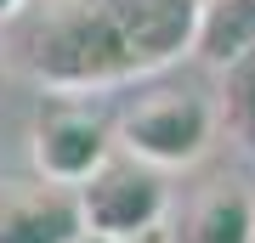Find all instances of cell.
<instances>
[{
  "mask_svg": "<svg viewBox=\"0 0 255 243\" xmlns=\"http://www.w3.org/2000/svg\"><path fill=\"white\" fill-rule=\"evenodd\" d=\"M193 0H28L0 28L6 68L51 96H91L182 63L193 51Z\"/></svg>",
  "mask_w": 255,
  "mask_h": 243,
  "instance_id": "6da1fadb",
  "label": "cell"
},
{
  "mask_svg": "<svg viewBox=\"0 0 255 243\" xmlns=\"http://www.w3.org/2000/svg\"><path fill=\"white\" fill-rule=\"evenodd\" d=\"M210 136H216V102L187 85H159L114 119V147L164 175L199 164L210 153Z\"/></svg>",
  "mask_w": 255,
  "mask_h": 243,
  "instance_id": "7a4b0ae2",
  "label": "cell"
},
{
  "mask_svg": "<svg viewBox=\"0 0 255 243\" xmlns=\"http://www.w3.org/2000/svg\"><path fill=\"white\" fill-rule=\"evenodd\" d=\"M80 192V215H85V232L97 243H147L159 238V226L170 221V181L164 170L130 159L114 147V159L85 181Z\"/></svg>",
  "mask_w": 255,
  "mask_h": 243,
  "instance_id": "3957f363",
  "label": "cell"
},
{
  "mask_svg": "<svg viewBox=\"0 0 255 243\" xmlns=\"http://www.w3.org/2000/svg\"><path fill=\"white\" fill-rule=\"evenodd\" d=\"M28 159L57 187H85L114 159V119L85 96H46L28 125Z\"/></svg>",
  "mask_w": 255,
  "mask_h": 243,
  "instance_id": "277c9868",
  "label": "cell"
},
{
  "mask_svg": "<svg viewBox=\"0 0 255 243\" xmlns=\"http://www.w3.org/2000/svg\"><path fill=\"white\" fill-rule=\"evenodd\" d=\"M80 192L46 175H0V243H85Z\"/></svg>",
  "mask_w": 255,
  "mask_h": 243,
  "instance_id": "5b68a950",
  "label": "cell"
},
{
  "mask_svg": "<svg viewBox=\"0 0 255 243\" xmlns=\"http://www.w3.org/2000/svg\"><path fill=\"white\" fill-rule=\"evenodd\" d=\"M170 243H255V192L244 181H210L170 226Z\"/></svg>",
  "mask_w": 255,
  "mask_h": 243,
  "instance_id": "8992f818",
  "label": "cell"
},
{
  "mask_svg": "<svg viewBox=\"0 0 255 243\" xmlns=\"http://www.w3.org/2000/svg\"><path fill=\"white\" fill-rule=\"evenodd\" d=\"M250 51H255V0H204L193 23V57L221 74Z\"/></svg>",
  "mask_w": 255,
  "mask_h": 243,
  "instance_id": "52a82bcc",
  "label": "cell"
},
{
  "mask_svg": "<svg viewBox=\"0 0 255 243\" xmlns=\"http://www.w3.org/2000/svg\"><path fill=\"white\" fill-rule=\"evenodd\" d=\"M216 125H227V136L255 159V51L221 68V85H216Z\"/></svg>",
  "mask_w": 255,
  "mask_h": 243,
  "instance_id": "ba28073f",
  "label": "cell"
},
{
  "mask_svg": "<svg viewBox=\"0 0 255 243\" xmlns=\"http://www.w3.org/2000/svg\"><path fill=\"white\" fill-rule=\"evenodd\" d=\"M23 6H28V0H0V28H6L11 17H17V11H23Z\"/></svg>",
  "mask_w": 255,
  "mask_h": 243,
  "instance_id": "9c48e42d",
  "label": "cell"
},
{
  "mask_svg": "<svg viewBox=\"0 0 255 243\" xmlns=\"http://www.w3.org/2000/svg\"><path fill=\"white\" fill-rule=\"evenodd\" d=\"M0 80H6V45H0Z\"/></svg>",
  "mask_w": 255,
  "mask_h": 243,
  "instance_id": "30bf717a",
  "label": "cell"
},
{
  "mask_svg": "<svg viewBox=\"0 0 255 243\" xmlns=\"http://www.w3.org/2000/svg\"><path fill=\"white\" fill-rule=\"evenodd\" d=\"M147 243H159V238H147Z\"/></svg>",
  "mask_w": 255,
  "mask_h": 243,
  "instance_id": "8fae6325",
  "label": "cell"
},
{
  "mask_svg": "<svg viewBox=\"0 0 255 243\" xmlns=\"http://www.w3.org/2000/svg\"><path fill=\"white\" fill-rule=\"evenodd\" d=\"M85 243H97V238H85Z\"/></svg>",
  "mask_w": 255,
  "mask_h": 243,
  "instance_id": "7c38bea8",
  "label": "cell"
}]
</instances>
